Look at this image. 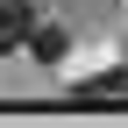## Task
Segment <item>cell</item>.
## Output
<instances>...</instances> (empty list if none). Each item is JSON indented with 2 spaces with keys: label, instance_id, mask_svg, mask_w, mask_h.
<instances>
[{
  "label": "cell",
  "instance_id": "6da1fadb",
  "mask_svg": "<svg viewBox=\"0 0 128 128\" xmlns=\"http://www.w3.org/2000/svg\"><path fill=\"white\" fill-rule=\"evenodd\" d=\"M28 28H36V7L28 0H0V57L28 50Z\"/></svg>",
  "mask_w": 128,
  "mask_h": 128
}]
</instances>
